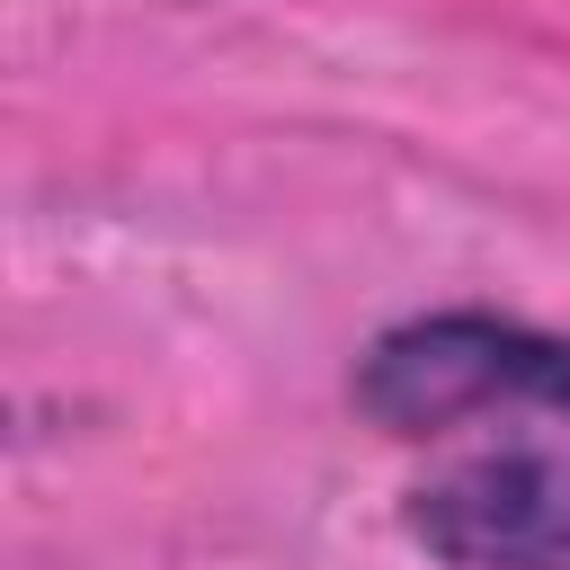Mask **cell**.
Segmentation results:
<instances>
[{"label": "cell", "instance_id": "1", "mask_svg": "<svg viewBox=\"0 0 570 570\" xmlns=\"http://www.w3.org/2000/svg\"><path fill=\"white\" fill-rule=\"evenodd\" d=\"M356 410L410 454L401 517L454 570H570V338L428 312L374 338Z\"/></svg>", "mask_w": 570, "mask_h": 570}]
</instances>
